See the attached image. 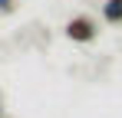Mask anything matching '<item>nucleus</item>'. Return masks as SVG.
I'll return each instance as SVG.
<instances>
[{"label": "nucleus", "instance_id": "obj_1", "mask_svg": "<svg viewBox=\"0 0 122 118\" xmlns=\"http://www.w3.org/2000/svg\"><path fill=\"white\" fill-rule=\"evenodd\" d=\"M69 36L73 39H92V26L86 20H76V23H69Z\"/></svg>", "mask_w": 122, "mask_h": 118}, {"label": "nucleus", "instance_id": "obj_2", "mask_svg": "<svg viewBox=\"0 0 122 118\" xmlns=\"http://www.w3.org/2000/svg\"><path fill=\"white\" fill-rule=\"evenodd\" d=\"M106 20H122V0H109V7H106Z\"/></svg>", "mask_w": 122, "mask_h": 118}, {"label": "nucleus", "instance_id": "obj_3", "mask_svg": "<svg viewBox=\"0 0 122 118\" xmlns=\"http://www.w3.org/2000/svg\"><path fill=\"white\" fill-rule=\"evenodd\" d=\"M10 7H13L10 0H0V10H10Z\"/></svg>", "mask_w": 122, "mask_h": 118}]
</instances>
